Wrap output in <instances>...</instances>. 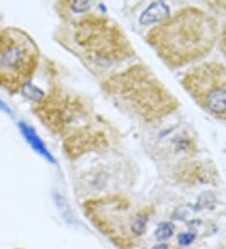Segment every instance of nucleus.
Returning a JSON list of instances; mask_svg holds the SVG:
<instances>
[{
	"label": "nucleus",
	"instance_id": "f257e3e1",
	"mask_svg": "<svg viewBox=\"0 0 226 249\" xmlns=\"http://www.w3.org/2000/svg\"><path fill=\"white\" fill-rule=\"evenodd\" d=\"M219 38L214 17L197 6H185L155 25L146 40L156 54L172 68L201 61Z\"/></svg>",
	"mask_w": 226,
	"mask_h": 249
},
{
	"label": "nucleus",
	"instance_id": "f03ea898",
	"mask_svg": "<svg viewBox=\"0 0 226 249\" xmlns=\"http://www.w3.org/2000/svg\"><path fill=\"white\" fill-rule=\"evenodd\" d=\"M102 89L121 109L147 124L162 121L180 107L175 94L143 63L108 76Z\"/></svg>",
	"mask_w": 226,
	"mask_h": 249
},
{
	"label": "nucleus",
	"instance_id": "7ed1b4c3",
	"mask_svg": "<svg viewBox=\"0 0 226 249\" xmlns=\"http://www.w3.org/2000/svg\"><path fill=\"white\" fill-rule=\"evenodd\" d=\"M72 39L78 54L96 67L109 68L136 55L123 29L108 17L87 14L73 20Z\"/></svg>",
	"mask_w": 226,
	"mask_h": 249
},
{
	"label": "nucleus",
	"instance_id": "20e7f679",
	"mask_svg": "<svg viewBox=\"0 0 226 249\" xmlns=\"http://www.w3.org/2000/svg\"><path fill=\"white\" fill-rule=\"evenodd\" d=\"M40 52L28 33L18 28L0 32V87L12 93L29 85L38 64Z\"/></svg>",
	"mask_w": 226,
	"mask_h": 249
},
{
	"label": "nucleus",
	"instance_id": "39448f33",
	"mask_svg": "<svg viewBox=\"0 0 226 249\" xmlns=\"http://www.w3.org/2000/svg\"><path fill=\"white\" fill-rule=\"evenodd\" d=\"M181 83L206 113L226 124V64H197L185 73Z\"/></svg>",
	"mask_w": 226,
	"mask_h": 249
},
{
	"label": "nucleus",
	"instance_id": "423d86ee",
	"mask_svg": "<svg viewBox=\"0 0 226 249\" xmlns=\"http://www.w3.org/2000/svg\"><path fill=\"white\" fill-rule=\"evenodd\" d=\"M35 113L43 124L54 134L67 135L77 120L87 115V105L77 94L54 89L35 101Z\"/></svg>",
	"mask_w": 226,
	"mask_h": 249
},
{
	"label": "nucleus",
	"instance_id": "0eeeda50",
	"mask_svg": "<svg viewBox=\"0 0 226 249\" xmlns=\"http://www.w3.org/2000/svg\"><path fill=\"white\" fill-rule=\"evenodd\" d=\"M101 143H104L102 131H90L88 127H85L67 135L64 149L67 155L77 156L89 150L98 149Z\"/></svg>",
	"mask_w": 226,
	"mask_h": 249
},
{
	"label": "nucleus",
	"instance_id": "6e6552de",
	"mask_svg": "<svg viewBox=\"0 0 226 249\" xmlns=\"http://www.w3.org/2000/svg\"><path fill=\"white\" fill-rule=\"evenodd\" d=\"M170 17V8L165 3H152L141 16L142 24L161 23Z\"/></svg>",
	"mask_w": 226,
	"mask_h": 249
},
{
	"label": "nucleus",
	"instance_id": "1a4fd4ad",
	"mask_svg": "<svg viewBox=\"0 0 226 249\" xmlns=\"http://www.w3.org/2000/svg\"><path fill=\"white\" fill-rule=\"evenodd\" d=\"M19 127H20L21 134L24 135V137H25V139H27L28 142H29L30 145L33 146V147L36 150V151L39 152V154H42V155H44L45 158L52 159L51 155H49L48 150L45 149L44 143L42 142V140H40L39 137L36 136L35 132H34V131H33V128L29 127V126H27V124H23V122H21V124H19Z\"/></svg>",
	"mask_w": 226,
	"mask_h": 249
},
{
	"label": "nucleus",
	"instance_id": "9d476101",
	"mask_svg": "<svg viewBox=\"0 0 226 249\" xmlns=\"http://www.w3.org/2000/svg\"><path fill=\"white\" fill-rule=\"evenodd\" d=\"M175 233V227L171 223H162V224L158 225V228L155 231V237L157 240L163 242V240H167L169 238H171Z\"/></svg>",
	"mask_w": 226,
	"mask_h": 249
},
{
	"label": "nucleus",
	"instance_id": "9b49d317",
	"mask_svg": "<svg viewBox=\"0 0 226 249\" xmlns=\"http://www.w3.org/2000/svg\"><path fill=\"white\" fill-rule=\"evenodd\" d=\"M68 5H70V8L73 12L85 13L88 12V10L93 6V1H85V0H82V1H72V3H70Z\"/></svg>",
	"mask_w": 226,
	"mask_h": 249
},
{
	"label": "nucleus",
	"instance_id": "f8f14e48",
	"mask_svg": "<svg viewBox=\"0 0 226 249\" xmlns=\"http://www.w3.org/2000/svg\"><path fill=\"white\" fill-rule=\"evenodd\" d=\"M217 42H219V47H220L224 57L226 58V21L224 23L223 28H221V31L219 32V38H217Z\"/></svg>",
	"mask_w": 226,
	"mask_h": 249
},
{
	"label": "nucleus",
	"instance_id": "ddd939ff",
	"mask_svg": "<svg viewBox=\"0 0 226 249\" xmlns=\"http://www.w3.org/2000/svg\"><path fill=\"white\" fill-rule=\"evenodd\" d=\"M193 239H195V234L192 233H182L178 237V242H180L181 246H189V244L192 243Z\"/></svg>",
	"mask_w": 226,
	"mask_h": 249
},
{
	"label": "nucleus",
	"instance_id": "4468645a",
	"mask_svg": "<svg viewBox=\"0 0 226 249\" xmlns=\"http://www.w3.org/2000/svg\"><path fill=\"white\" fill-rule=\"evenodd\" d=\"M152 249H169V247L166 246V244H157Z\"/></svg>",
	"mask_w": 226,
	"mask_h": 249
}]
</instances>
